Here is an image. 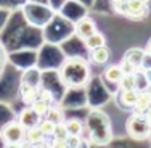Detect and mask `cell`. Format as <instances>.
<instances>
[{"instance_id": "6da1fadb", "label": "cell", "mask_w": 151, "mask_h": 148, "mask_svg": "<svg viewBox=\"0 0 151 148\" xmlns=\"http://www.w3.org/2000/svg\"><path fill=\"white\" fill-rule=\"evenodd\" d=\"M61 84L69 89H81L90 82V63L84 58H68L58 69Z\"/></svg>"}, {"instance_id": "7a4b0ae2", "label": "cell", "mask_w": 151, "mask_h": 148, "mask_svg": "<svg viewBox=\"0 0 151 148\" xmlns=\"http://www.w3.org/2000/svg\"><path fill=\"white\" fill-rule=\"evenodd\" d=\"M85 127L90 135L92 145H108L113 139L109 116L101 110H92L85 119Z\"/></svg>"}, {"instance_id": "3957f363", "label": "cell", "mask_w": 151, "mask_h": 148, "mask_svg": "<svg viewBox=\"0 0 151 148\" xmlns=\"http://www.w3.org/2000/svg\"><path fill=\"white\" fill-rule=\"evenodd\" d=\"M0 135L8 147H21L26 143V127H23L18 119L6 122L3 126Z\"/></svg>"}, {"instance_id": "277c9868", "label": "cell", "mask_w": 151, "mask_h": 148, "mask_svg": "<svg viewBox=\"0 0 151 148\" xmlns=\"http://www.w3.org/2000/svg\"><path fill=\"white\" fill-rule=\"evenodd\" d=\"M125 129L134 140L142 142V140H146L150 137V122L145 118V114L134 113L125 122Z\"/></svg>"}, {"instance_id": "5b68a950", "label": "cell", "mask_w": 151, "mask_h": 148, "mask_svg": "<svg viewBox=\"0 0 151 148\" xmlns=\"http://www.w3.org/2000/svg\"><path fill=\"white\" fill-rule=\"evenodd\" d=\"M150 15V6L148 3L142 0H127V15L125 18L135 21H143Z\"/></svg>"}, {"instance_id": "8992f818", "label": "cell", "mask_w": 151, "mask_h": 148, "mask_svg": "<svg viewBox=\"0 0 151 148\" xmlns=\"http://www.w3.org/2000/svg\"><path fill=\"white\" fill-rule=\"evenodd\" d=\"M145 58H146V50L140 48V47H132L127 52L124 53L122 60H125L127 63H130L132 66L137 68V71H140V68H143L145 64Z\"/></svg>"}, {"instance_id": "52a82bcc", "label": "cell", "mask_w": 151, "mask_h": 148, "mask_svg": "<svg viewBox=\"0 0 151 148\" xmlns=\"http://www.w3.org/2000/svg\"><path fill=\"white\" fill-rule=\"evenodd\" d=\"M96 31H98L96 23H95V19L90 18V16L82 18V19H79L77 24H76V34H77L82 40H84L85 37H88V35H92L93 32H96Z\"/></svg>"}, {"instance_id": "ba28073f", "label": "cell", "mask_w": 151, "mask_h": 148, "mask_svg": "<svg viewBox=\"0 0 151 148\" xmlns=\"http://www.w3.org/2000/svg\"><path fill=\"white\" fill-rule=\"evenodd\" d=\"M40 116H39L37 113H35L34 110H32V106H24L23 110L19 111V116H18V121L21 122V126L26 129L29 127H34V126H39V122H40Z\"/></svg>"}, {"instance_id": "9c48e42d", "label": "cell", "mask_w": 151, "mask_h": 148, "mask_svg": "<svg viewBox=\"0 0 151 148\" xmlns=\"http://www.w3.org/2000/svg\"><path fill=\"white\" fill-rule=\"evenodd\" d=\"M88 60L93 64H98V66H105L108 61L111 60V50L106 44L98 47V48H93L88 52Z\"/></svg>"}, {"instance_id": "30bf717a", "label": "cell", "mask_w": 151, "mask_h": 148, "mask_svg": "<svg viewBox=\"0 0 151 148\" xmlns=\"http://www.w3.org/2000/svg\"><path fill=\"white\" fill-rule=\"evenodd\" d=\"M151 106V90L145 89V90H138V97H137V103L132 108L134 113L138 114H145V111Z\"/></svg>"}, {"instance_id": "8fae6325", "label": "cell", "mask_w": 151, "mask_h": 148, "mask_svg": "<svg viewBox=\"0 0 151 148\" xmlns=\"http://www.w3.org/2000/svg\"><path fill=\"white\" fill-rule=\"evenodd\" d=\"M137 97H138V90L137 89H130V90H121L117 102H119L121 108L124 110H132L137 103Z\"/></svg>"}, {"instance_id": "7c38bea8", "label": "cell", "mask_w": 151, "mask_h": 148, "mask_svg": "<svg viewBox=\"0 0 151 148\" xmlns=\"http://www.w3.org/2000/svg\"><path fill=\"white\" fill-rule=\"evenodd\" d=\"M19 95H21V100H23L24 103L31 105L39 97V89L35 87L34 84H29V82L24 81L23 84L19 85Z\"/></svg>"}, {"instance_id": "4fadbf2b", "label": "cell", "mask_w": 151, "mask_h": 148, "mask_svg": "<svg viewBox=\"0 0 151 148\" xmlns=\"http://www.w3.org/2000/svg\"><path fill=\"white\" fill-rule=\"evenodd\" d=\"M124 69H122L121 63L119 64H109V66H106L105 73H103V76H105V79L108 82H114V84H119V81L122 79V76H124Z\"/></svg>"}, {"instance_id": "5bb4252c", "label": "cell", "mask_w": 151, "mask_h": 148, "mask_svg": "<svg viewBox=\"0 0 151 148\" xmlns=\"http://www.w3.org/2000/svg\"><path fill=\"white\" fill-rule=\"evenodd\" d=\"M45 140V134L42 132V129L39 126H34V127L26 129V143H31V145H39Z\"/></svg>"}, {"instance_id": "9a60e30c", "label": "cell", "mask_w": 151, "mask_h": 148, "mask_svg": "<svg viewBox=\"0 0 151 148\" xmlns=\"http://www.w3.org/2000/svg\"><path fill=\"white\" fill-rule=\"evenodd\" d=\"M106 44V39H105V35L101 34V32H93L92 35H88V37H85L84 39V45H85V48L90 52V50L93 48H98V47H101V45H105Z\"/></svg>"}, {"instance_id": "2e32d148", "label": "cell", "mask_w": 151, "mask_h": 148, "mask_svg": "<svg viewBox=\"0 0 151 148\" xmlns=\"http://www.w3.org/2000/svg\"><path fill=\"white\" fill-rule=\"evenodd\" d=\"M44 118L47 119H50L52 122H55V124H60V122H64L66 121V118H64V111H63V108L58 106V105H50V108H48V111H47V114Z\"/></svg>"}, {"instance_id": "e0dca14e", "label": "cell", "mask_w": 151, "mask_h": 148, "mask_svg": "<svg viewBox=\"0 0 151 148\" xmlns=\"http://www.w3.org/2000/svg\"><path fill=\"white\" fill-rule=\"evenodd\" d=\"M64 124H66L68 127V132H69V135H81L84 134V129H85V122L81 121V119H66L64 121Z\"/></svg>"}, {"instance_id": "ac0fdd59", "label": "cell", "mask_w": 151, "mask_h": 148, "mask_svg": "<svg viewBox=\"0 0 151 148\" xmlns=\"http://www.w3.org/2000/svg\"><path fill=\"white\" fill-rule=\"evenodd\" d=\"M119 89L121 90H130V89H138V81L137 76L132 73H125L119 81Z\"/></svg>"}, {"instance_id": "d6986e66", "label": "cell", "mask_w": 151, "mask_h": 148, "mask_svg": "<svg viewBox=\"0 0 151 148\" xmlns=\"http://www.w3.org/2000/svg\"><path fill=\"white\" fill-rule=\"evenodd\" d=\"M50 105H52V103L45 102V100H42V98H35L34 102L31 103V106H32V110H34L35 113L39 114V116H40V118H44L45 114H47V111H48Z\"/></svg>"}, {"instance_id": "ffe728a7", "label": "cell", "mask_w": 151, "mask_h": 148, "mask_svg": "<svg viewBox=\"0 0 151 148\" xmlns=\"http://www.w3.org/2000/svg\"><path fill=\"white\" fill-rule=\"evenodd\" d=\"M53 139H64L68 140V137H69V132H68V127L64 122H60V124H55V131L52 134Z\"/></svg>"}, {"instance_id": "44dd1931", "label": "cell", "mask_w": 151, "mask_h": 148, "mask_svg": "<svg viewBox=\"0 0 151 148\" xmlns=\"http://www.w3.org/2000/svg\"><path fill=\"white\" fill-rule=\"evenodd\" d=\"M39 127L42 129V132L45 134V137H50L53 134V131H55V122H52L47 118H42L40 122H39Z\"/></svg>"}, {"instance_id": "7402d4cb", "label": "cell", "mask_w": 151, "mask_h": 148, "mask_svg": "<svg viewBox=\"0 0 151 148\" xmlns=\"http://www.w3.org/2000/svg\"><path fill=\"white\" fill-rule=\"evenodd\" d=\"M37 98H42V100H45V102H48V103L55 102V97H53V93L50 92L48 89H39V97Z\"/></svg>"}, {"instance_id": "603a6c76", "label": "cell", "mask_w": 151, "mask_h": 148, "mask_svg": "<svg viewBox=\"0 0 151 148\" xmlns=\"http://www.w3.org/2000/svg\"><path fill=\"white\" fill-rule=\"evenodd\" d=\"M68 147H82L81 135H69L68 137Z\"/></svg>"}, {"instance_id": "cb8c5ba5", "label": "cell", "mask_w": 151, "mask_h": 148, "mask_svg": "<svg viewBox=\"0 0 151 148\" xmlns=\"http://www.w3.org/2000/svg\"><path fill=\"white\" fill-rule=\"evenodd\" d=\"M52 147L53 148H68V140H64V139H53L52 140Z\"/></svg>"}, {"instance_id": "d4e9b609", "label": "cell", "mask_w": 151, "mask_h": 148, "mask_svg": "<svg viewBox=\"0 0 151 148\" xmlns=\"http://www.w3.org/2000/svg\"><path fill=\"white\" fill-rule=\"evenodd\" d=\"M146 56H150V58H151V37L148 39V42H146Z\"/></svg>"}, {"instance_id": "484cf974", "label": "cell", "mask_w": 151, "mask_h": 148, "mask_svg": "<svg viewBox=\"0 0 151 148\" xmlns=\"http://www.w3.org/2000/svg\"><path fill=\"white\" fill-rule=\"evenodd\" d=\"M145 118L148 119V122H150V124H151V106H150L148 110L145 111Z\"/></svg>"}, {"instance_id": "4316f807", "label": "cell", "mask_w": 151, "mask_h": 148, "mask_svg": "<svg viewBox=\"0 0 151 148\" xmlns=\"http://www.w3.org/2000/svg\"><path fill=\"white\" fill-rule=\"evenodd\" d=\"M113 3H119V2H125V0H111Z\"/></svg>"}, {"instance_id": "83f0119b", "label": "cell", "mask_w": 151, "mask_h": 148, "mask_svg": "<svg viewBox=\"0 0 151 148\" xmlns=\"http://www.w3.org/2000/svg\"><path fill=\"white\" fill-rule=\"evenodd\" d=\"M142 2H145V3H150V2H151V0H142Z\"/></svg>"}, {"instance_id": "f1b7e54d", "label": "cell", "mask_w": 151, "mask_h": 148, "mask_svg": "<svg viewBox=\"0 0 151 148\" xmlns=\"http://www.w3.org/2000/svg\"><path fill=\"white\" fill-rule=\"evenodd\" d=\"M150 137H151V124H150Z\"/></svg>"}]
</instances>
